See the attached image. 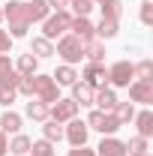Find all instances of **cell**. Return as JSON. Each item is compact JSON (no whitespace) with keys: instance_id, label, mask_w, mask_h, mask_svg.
<instances>
[{"instance_id":"17","label":"cell","mask_w":153,"mask_h":156,"mask_svg":"<svg viewBox=\"0 0 153 156\" xmlns=\"http://www.w3.org/2000/svg\"><path fill=\"white\" fill-rule=\"evenodd\" d=\"M135 126H138V135L141 138H150L153 135V111L147 108V111H141V114H135Z\"/></svg>"},{"instance_id":"9","label":"cell","mask_w":153,"mask_h":156,"mask_svg":"<svg viewBox=\"0 0 153 156\" xmlns=\"http://www.w3.org/2000/svg\"><path fill=\"white\" fill-rule=\"evenodd\" d=\"M66 123H69V126L63 129V138H69V144H72V147L87 144V132H90V129H87V123H84V120H75V117H72V120H66Z\"/></svg>"},{"instance_id":"35","label":"cell","mask_w":153,"mask_h":156,"mask_svg":"<svg viewBox=\"0 0 153 156\" xmlns=\"http://www.w3.org/2000/svg\"><path fill=\"white\" fill-rule=\"evenodd\" d=\"M66 156H96V150H90L87 144H81V147H72Z\"/></svg>"},{"instance_id":"5","label":"cell","mask_w":153,"mask_h":156,"mask_svg":"<svg viewBox=\"0 0 153 156\" xmlns=\"http://www.w3.org/2000/svg\"><path fill=\"white\" fill-rule=\"evenodd\" d=\"M132 78H135V66L129 60H117L114 66L108 69V81H111L114 87H129Z\"/></svg>"},{"instance_id":"16","label":"cell","mask_w":153,"mask_h":156,"mask_svg":"<svg viewBox=\"0 0 153 156\" xmlns=\"http://www.w3.org/2000/svg\"><path fill=\"white\" fill-rule=\"evenodd\" d=\"M117 30H120V18H102L93 27L96 39H111V36H117Z\"/></svg>"},{"instance_id":"42","label":"cell","mask_w":153,"mask_h":156,"mask_svg":"<svg viewBox=\"0 0 153 156\" xmlns=\"http://www.w3.org/2000/svg\"><path fill=\"white\" fill-rule=\"evenodd\" d=\"M96 3H102V0H96Z\"/></svg>"},{"instance_id":"37","label":"cell","mask_w":153,"mask_h":156,"mask_svg":"<svg viewBox=\"0 0 153 156\" xmlns=\"http://www.w3.org/2000/svg\"><path fill=\"white\" fill-rule=\"evenodd\" d=\"M45 3H48V9H66V6H69V0H45Z\"/></svg>"},{"instance_id":"34","label":"cell","mask_w":153,"mask_h":156,"mask_svg":"<svg viewBox=\"0 0 153 156\" xmlns=\"http://www.w3.org/2000/svg\"><path fill=\"white\" fill-rule=\"evenodd\" d=\"M141 21H144L147 27L153 24V0H144V3H141Z\"/></svg>"},{"instance_id":"28","label":"cell","mask_w":153,"mask_h":156,"mask_svg":"<svg viewBox=\"0 0 153 156\" xmlns=\"http://www.w3.org/2000/svg\"><path fill=\"white\" fill-rule=\"evenodd\" d=\"M120 126H123V123H120V120H117L111 111H105V120H102V135H114Z\"/></svg>"},{"instance_id":"41","label":"cell","mask_w":153,"mask_h":156,"mask_svg":"<svg viewBox=\"0 0 153 156\" xmlns=\"http://www.w3.org/2000/svg\"><path fill=\"white\" fill-rule=\"evenodd\" d=\"M0 21H3V9H0Z\"/></svg>"},{"instance_id":"21","label":"cell","mask_w":153,"mask_h":156,"mask_svg":"<svg viewBox=\"0 0 153 156\" xmlns=\"http://www.w3.org/2000/svg\"><path fill=\"white\" fill-rule=\"evenodd\" d=\"M36 66H39V57L21 54L18 57V75H36Z\"/></svg>"},{"instance_id":"2","label":"cell","mask_w":153,"mask_h":156,"mask_svg":"<svg viewBox=\"0 0 153 156\" xmlns=\"http://www.w3.org/2000/svg\"><path fill=\"white\" fill-rule=\"evenodd\" d=\"M30 84H33V96L39 102H45V105H54L60 99V84L54 81L51 75H30Z\"/></svg>"},{"instance_id":"22","label":"cell","mask_w":153,"mask_h":156,"mask_svg":"<svg viewBox=\"0 0 153 156\" xmlns=\"http://www.w3.org/2000/svg\"><path fill=\"white\" fill-rule=\"evenodd\" d=\"M42 132H45V141H60L63 138V123H57V120H45V126H42Z\"/></svg>"},{"instance_id":"15","label":"cell","mask_w":153,"mask_h":156,"mask_svg":"<svg viewBox=\"0 0 153 156\" xmlns=\"http://www.w3.org/2000/svg\"><path fill=\"white\" fill-rule=\"evenodd\" d=\"M84 57H87V63H102L105 60V45H102V39H87L84 42Z\"/></svg>"},{"instance_id":"30","label":"cell","mask_w":153,"mask_h":156,"mask_svg":"<svg viewBox=\"0 0 153 156\" xmlns=\"http://www.w3.org/2000/svg\"><path fill=\"white\" fill-rule=\"evenodd\" d=\"M102 120H105V111H90V117H87V129L102 132Z\"/></svg>"},{"instance_id":"32","label":"cell","mask_w":153,"mask_h":156,"mask_svg":"<svg viewBox=\"0 0 153 156\" xmlns=\"http://www.w3.org/2000/svg\"><path fill=\"white\" fill-rule=\"evenodd\" d=\"M18 93L33 99V84H30V75H18Z\"/></svg>"},{"instance_id":"19","label":"cell","mask_w":153,"mask_h":156,"mask_svg":"<svg viewBox=\"0 0 153 156\" xmlns=\"http://www.w3.org/2000/svg\"><path fill=\"white\" fill-rule=\"evenodd\" d=\"M30 54H33V57H51V54H54V45H51V39L36 36V39H33V45H30Z\"/></svg>"},{"instance_id":"29","label":"cell","mask_w":153,"mask_h":156,"mask_svg":"<svg viewBox=\"0 0 153 156\" xmlns=\"http://www.w3.org/2000/svg\"><path fill=\"white\" fill-rule=\"evenodd\" d=\"M126 150L129 153H147V138H141V135H135L129 144H126Z\"/></svg>"},{"instance_id":"20","label":"cell","mask_w":153,"mask_h":156,"mask_svg":"<svg viewBox=\"0 0 153 156\" xmlns=\"http://www.w3.org/2000/svg\"><path fill=\"white\" fill-rule=\"evenodd\" d=\"M51 78H54L57 84H69V87H72V84L78 81V72L72 69V66H66V63H63V66H57V72H54Z\"/></svg>"},{"instance_id":"39","label":"cell","mask_w":153,"mask_h":156,"mask_svg":"<svg viewBox=\"0 0 153 156\" xmlns=\"http://www.w3.org/2000/svg\"><path fill=\"white\" fill-rule=\"evenodd\" d=\"M9 153V141H6V132H0V156Z\"/></svg>"},{"instance_id":"6","label":"cell","mask_w":153,"mask_h":156,"mask_svg":"<svg viewBox=\"0 0 153 156\" xmlns=\"http://www.w3.org/2000/svg\"><path fill=\"white\" fill-rule=\"evenodd\" d=\"M18 96V72L9 69L0 75V105H12Z\"/></svg>"},{"instance_id":"24","label":"cell","mask_w":153,"mask_h":156,"mask_svg":"<svg viewBox=\"0 0 153 156\" xmlns=\"http://www.w3.org/2000/svg\"><path fill=\"white\" fill-rule=\"evenodd\" d=\"M24 111H27V117H30V120H48V105H45V102H27V108H24Z\"/></svg>"},{"instance_id":"14","label":"cell","mask_w":153,"mask_h":156,"mask_svg":"<svg viewBox=\"0 0 153 156\" xmlns=\"http://www.w3.org/2000/svg\"><path fill=\"white\" fill-rule=\"evenodd\" d=\"M93 102L99 105V111H114V105H117V93L111 90V87H96Z\"/></svg>"},{"instance_id":"1","label":"cell","mask_w":153,"mask_h":156,"mask_svg":"<svg viewBox=\"0 0 153 156\" xmlns=\"http://www.w3.org/2000/svg\"><path fill=\"white\" fill-rule=\"evenodd\" d=\"M48 3L45 0H30V3H21V0H9V6L3 9V18L9 21V36H24L27 27L33 21H45L48 18Z\"/></svg>"},{"instance_id":"27","label":"cell","mask_w":153,"mask_h":156,"mask_svg":"<svg viewBox=\"0 0 153 156\" xmlns=\"http://www.w3.org/2000/svg\"><path fill=\"white\" fill-rule=\"evenodd\" d=\"M9 150H12L15 156H24V153H30V138L18 132V135H15L12 141H9Z\"/></svg>"},{"instance_id":"26","label":"cell","mask_w":153,"mask_h":156,"mask_svg":"<svg viewBox=\"0 0 153 156\" xmlns=\"http://www.w3.org/2000/svg\"><path fill=\"white\" fill-rule=\"evenodd\" d=\"M102 18H120L123 12V0H102Z\"/></svg>"},{"instance_id":"18","label":"cell","mask_w":153,"mask_h":156,"mask_svg":"<svg viewBox=\"0 0 153 156\" xmlns=\"http://www.w3.org/2000/svg\"><path fill=\"white\" fill-rule=\"evenodd\" d=\"M0 132L18 135V132H21V117L15 114V111H3V117H0Z\"/></svg>"},{"instance_id":"4","label":"cell","mask_w":153,"mask_h":156,"mask_svg":"<svg viewBox=\"0 0 153 156\" xmlns=\"http://www.w3.org/2000/svg\"><path fill=\"white\" fill-rule=\"evenodd\" d=\"M69 24H72V15H69L66 9H60V12H54V15H48V18L42 21V36L45 39H57V36H63V33L69 30Z\"/></svg>"},{"instance_id":"25","label":"cell","mask_w":153,"mask_h":156,"mask_svg":"<svg viewBox=\"0 0 153 156\" xmlns=\"http://www.w3.org/2000/svg\"><path fill=\"white\" fill-rule=\"evenodd\" d=\"M111 114H114L117 120H120V123H129V120L135 117V105H132V102H117Z\"/></svg>"},{"instance_id":"10","label":"cell","mask_w":153,"mask_h":156,"mask_svg":"<svg viewBox=\"0 0 153 156\" xmlns=\"http://www.w3.org/2000/svg\"><path fill=\"white\" fill-rule=\"evenodd\" d=\"M96 156H129V150H126V141L105 135L99 141V147H96Z\"/></svg>"},{"instance_id":"3","label":"cell","mask_w":153,"mask_h":156,"mask_svg":"<svg viewBox=\"0 0 153 156\" xmlns=\"http://www.w3.org/2000/svg\"><path fill=\"white\" fill-rule=\"evenodd\" d=\"M54 54H60L66 66H72V63H78V60L84 57V42L78 36H72V33H63L60 42H57V48H54Z\"/></svg>"},{"instance_id":"36","label":"cell","mask_w":153,"mask_h":156,"mask_svg":"<svg viewBox=\"0 0 153 156\" xmlns=\"http://www.w3.org/2000/svg\"><path fill=\"white\" fill-rule=\"evenodd\" d=\"M9 45H12V36H9L6 30H0V54H6V51H9Z\"/></svg>"},{"instance_id":"33","label":"cell","mask_w":153,"mask_h":156,"mask_svg":"<svg viewBox=\"0 0 153 156\" xmlns=\"http://www.w3.org/2000/svg\"><path fill=\"white\" fill-rule=\"evenodd\" d=\"M69 6L75 9L78 15H87V12L93 9V0H69Z\"/></svg>"},{"instance_id":"38","label":"cell","mask_w":153,"mask_h":156,"mask_svg":"<svg viewBox=\"0 0 153 156\" xmlns=\"http://www.w3.org/2000/svg\"><path fill=\"white\" fill-rule=\"evenodd\" d=\"M9 69H12L9 57H6V54H0V75H3V72H9Z\"/></svg>"},{"instance_id":"13","label":"cell","mask_w":153,"mask_h":156,"mask_svg":"<svg viewBox=\"0 0 153 156\" xmlns=\"http://www.w3.org/2000/svg\"><path fill=\"white\" fill-rule=\"evenodd\" d=\"M93 96H96V90L87 81H75L72 84V102L75 105H93Z\"/></svg>"},{"instance_id":"12","label":"cell","mask_w":153,"mask_h":156,"mask_svg":"<svg viewBox=\"0 0 153 156\" xmlns=\"http://www.w3.org/2000/svg\"><path fill=\"white\" fill-rule=\"evenodd\" d=\"M69 30H72V36H78L81 42H87V39H93V21L87 18V15H78V18H72V24H69Z\"/></svg>"},{"instance_id":"8","label":"cell","mask_w":153,"mask_h":156,"mask_svg":"<svg viewBox=\"0 0 153 156\" xmlns=\"http://www.w3.org/2000/svg\"><path fill=\"white\" fill-rule=\"evenodd\" d=\"M129 99L150 105L153 102V78H138V81H132L129 84Z\"/></svg>"},{"instance_id":"40","label":"cell","mask_w":153,"mask_h":156,"mask_svg":"<svg viewBox=\"0 0 153 156\" xmlns=\"http://www.w3.org/2000/svg\"><path fill=\"white\" fill-rule=\"evenodd\" d=\"M132 156H147V153H132Z\"/></svg>"},{"instance_id":"7","label":"cell","mask_w":153,"mask_h":156,"mask_svg":"<svg viewBox=\"0 0 153 156\" xmlns=\"http://www.w3.org/2000/svg\"><path fill=\"white\" fill-rule=\"evenodd\" d=\"M75 114H78V105L72 99H57L54 105H48V117L57 120V123H66V120H72Z\"/></svg>"},{"instance_id":"11","label":"cell","mask_w":153,"mask_h":156,"mask_svg":"<svg viewBox=\"0 0 153 156\" xmlns=\"http://www.w3.org/2000/svg\"><path fill=\"white\" fill-rule=\"evenodd\" d=\"M84 81L90 84V87H105V81H108V69L102 66V63H87L84 66Z\"/></svg>"},{"instance_id":"23","label":"cell","mask_w":153,"mask_h":156,"mask_svg":"<svg viewBox=\"0 0 153 156\" xmlns=\"http://www.w3.org/2000/svg\"><path fill=\"white\" fill-rule=\"evenodd\" d=\"M30 153H33V156H57V150H54L51 141L39 138V141H30Z\"/></svg>"},{"instance_id":"31","label":"cell","mask_w":153,"mask_h":156,"mask_svg":"<svg viewBox=\"0 0 153 156\" xmlns=\"http://www.w3.org/2000/svg\"><path fill=\"white\" fill-rule=\"evenodd\" d=\"M135 75L138 78H153V60H141L135 66Z\"/></svg>"}]
</instances>
